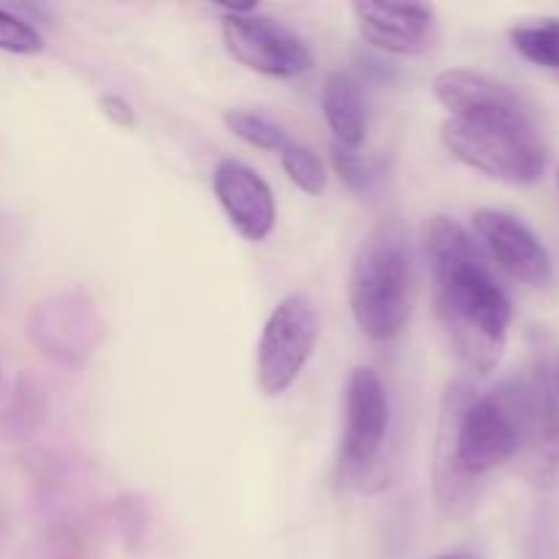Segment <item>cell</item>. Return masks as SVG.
I'll list each match as a JSON object with an SVG mask.
<instances>
[{
	"label": "cell",
	"instance_id": "obj_14",
	"mask_svg": "<svg viewBox=\"0 0 559 559\" xmlns=\"http://www.w3.org/2000/svg\"><path fill=\"white\" fill-rule=\"evenodd\" d=\"M511 44L530 63L559 69V20H538L511 27Z\"/></svg>",
	"mask_w": 559,
	"mask_h": 559
},
{
	"label": "cell",
	"instance_id": "obj_4",
	"mask_svg": "<svg viewBox=\"0 0 559 559\" xmlns=\"http://www.w3.org/2000/svg\"><path fill=\"white\" fill-rule=\"evenodd\" d=\"M442 142L453 158L500 183L530 186L546 173V145L530 107L448 118Z\"/></svg>",
	"mask_w": 559,
	"mask_h": 559
},
{
	"label": "cell",
	"instance_id": "obj_13",
	"mask_svg": "<svg viewBox=\"0 0 559 559\" xmlns=\"http://www.w3.org/2000/svg\"><path fill=\"white\" fill-rule=\"evenodd\" d=\"M322 115L333 131L336 145L358 151L369 129L364 85L347 71H331L322 85Z\"/></svg>",
	"mask_w": 559,
	"mask_h": 559
},
{
	"label": "cell",
	"instance_id": "obj_19",
	"mask_svg": "<svg viewBox=\"0 0 559 559\" xmlns=\"http://www.w3.org/2000/svg\"><path fill=\"white\" fill-rule=\"evenodd\" d=\"M0 49L11 55H38L44 49V36L25 16L0 5Z\"/></svg>",
	"mask_w": 559,
	"mask_h": 559
},
{
	"label": "cell",
	"instance_id": "obj_23",
	"mask_svg": "<svg viewBox=\"0 0 559 559\" xmlns=\"http://www.w3.org/2000/svg\"><path fill=\"white\" fill-rule=\"evenodd\" d=\"M557 186H559V169H557Z\"/></svg>",
	"mask_w": 559,
	"mask_h": 559
},
{
	"label": "cell",
	"instance_id": "obj_7",
	"mask_svg": "<svg viewBox=\"0 0 559 559\" xmlns=\"http://www.w3.org/2000/svg\"><path fill=\"white\" fill-rule=\"evenodd\" d=\"M222 38L235 63L262 76L293 80L314 63L309 44L284 22L260 14V9L249 14H224Z\"/></svg>",
	"mask_w": 559,
	"mask_h": 559
},
{
	"label": "cell",
	"instance_id": "obj_20",
	"mask_svg": "<svg viewBox=\"0 0 559 559\" xmlns=\"http://www.w3.org/2000/svg\"><path fill=\"white\" fill-rule=\"evenodd\" d=\"M98 107H102V112L107 115L115 126H120V129H134L136 126L134 107H131L123 96H118V93H104V96L98 98Z\"/></svg>",
	"mask_w": 559,
	"mask_h": 559
},
{
	"label": "cell",
	"instance_id": "obj_1",
	"mask_svg": "<svg viewBox=\"0 0 559 559\" xmlns=\"http://www.w3.org/2000/svg\"><path fill=\"white\" fill-rule=\"evenodd\" d=\"M424 251L440 325L459 358L486 374L500 364L513 320L506 289L491 276L473 235L451 216L424 224Z\"/></svg>",
	"mask_w": 559,
	"mask_h": 559
},
{
	"label": "cell",
	"instance_id": "obj_11",
	"mask_svg": "<svg viewBox=\"0 0 559 559\" xmlns=\"http://www.w3.org/2000/svg\"><path fill=\"white\" fill-rule=\"evenodd\" d=\"M366 41L385 55H424L435 47V9L424 3H353Z\"/></svg>",
	"mask_w": 559,
	"mask_h": 559
},
{
	"label": "cell",
	"instance_id": "obj_2",
	"mask_svg": "<svg viewBox=\"0 0 559 559\" xmlns=\"http://www.w3.org/2000/svg\"><path fill=\"white\" fill-rule=\"evenodd\" d=\"M522 437V377L473 393L451 382L435 442V497L448 516H464L480 500L486 475L513 462Z\"/></svg>",
	"mask_w": 559,
	"mask_h": 559
},
{
	"label": "cell",
	"instance_id": "obj_3",
	"mask_svg": "<svg viewBox=\"0 0 559 559\" xmlns=\"http://www.w3.org/2000/svg\"><path fill=\"white\" fill-rule=\"evenodd\" d=\"M413 254L407 233L385 218L360 240L349 267V309L355 325L371 342H393L409 320Z\"/></svg>",
	"mask_w": 559,
	"mask_h": 559
},
{
	"label": "cell",
	"instance_id": "obj_5",
	"mask_svg": "<svg viewBox=\"0 0 559 559\" xmlns=\"http://www.w3.org/2000/svg\"><path fill=\"white\" fill-rule=\"evenodd\" d=\"M320 338V320L309 295L278 300L257 344V385L265 396H282L309 364Z\"/></svg>",
	"mask_w": 559,
	"mask_h": 559
},
{
	"label": "cell",
	"instance_id": "obj_12",
	"mask_svg": "<svg viewBox=\"0 0 559 559\" xmlns=\"http://www.w3.org/2000/svg\"><path fill=\"white\" fill-rule=\"evenodd\" d=\"M437 102L451 112V118H467V115L508 112V109H527L522 93L513 91L506 82L473 69H448L440 71L431 82Z\"/></svg>",
	"mask_w": 559,
	"mask_h": 559
},
{
	"label": "cell",
	"instance_id": "obj_6",
	"mask_svg": "<svg viewBox=\"0 0 559 559\" xmlns=\"http://www.w3.org/2000/svg\"><path fill=\"white\" fill-rule=\"evenodd\" d=\"M391 424V402L385 382L369 366H355L344 388V429H342V478L364 489L371 478Z\"/></svg>",
	"mask_w": 559,
	"mask_h": 559
},
{
	"label": "cell",
	"instance_id": "obj_9",
	"mask_svg": "<svg viewBox=\"0 0 559 559\" xmlns=\"http://www.w3.org/2000/svg\"><path fill=\"white\" fill-rule=\"evenodd\" d=\"M473 227L480 243L491 254V260L527 287H549L555 276V265L546 251L544 240L513 213L506 211H478L473 216Z\"/></svg>",
	"mask_w": 559,
	"mask_h": 559
},
{
	"label": "cell",
	"instance_id": "obj_22",
	"mask_svg": "<svg viewBox=\"0 0 559 559\" xmlns=\"http://www.w3.org/2000/svg\"><path fill=\"white\" fill-rule=\"evenodd\" d=\"M0 399H9V393H3V364H0Z\"/></svg>",
	"mask_w": 559,
	"mask_h": 559
},
{
	"label": "cell",
	"instance_id": "obj_8",
	"mask_svg": "<svg viewBox=\"0 0 559 559\" xmlns=\"http://www.w3.org/2000/svg\"><path fill=\"white\" fill-rule=\"evenodd\" d=\"M513 467L535 489H559V402L546 374L522 377V437Z\"/></svg>",
	"mask_w": 559,
	"mask_h": 559
},
{
	"label": "cell",
	"instance_id": "obj_18",
	"mask_svg": "<svg viewBox=\"0 0 559 559\" xmlns=\"http://www.w3.org/2000/svg\"><path fill=\"white\" fill-rule=\"evenodd\" d=\"M333 167H336L342 183H347L358 194H369L377 186V180H380V167L371 158H366L358 151L336 145V142H333Z\"/></svg>",
	"mask_w": 559,
	"mask_h": 559
},
{
	"label": "cell",
	"instance_id": "obj_16",
	"mask_svg": "<svg viewBox=\"0 0 559 559\" xmlns=\"http://www.w3.org/2000/svg\"><path fill=\"white\" fill-rule=\"evenodd\" d=\"M224 126H227L238 140H243L246 145L260 147V151H282L289 142L287 131H284L282 126L273 123L265 115L249 112V109H227V112H224Z\"/></svg>",
	"mask_w": 559,
	"mask_h": 559
},
{
	"label": "cell",
	"instance_id": "obj_21",
	"mask_svg": "<svg viewBox=\"0 0 559 559\" xmlns=\"http://www.w3.org/2000/svg\"><path fill=\"white\" fill-rule=\"evenodd\" d=\"M437 559H478L475 555H467V551H451V555H442Z\"/></svg>",
	"mask_w": 559,
	"mask_h": 559
},
{
	"label": "cell",
	"instance_id": "obj_17",
	"mask_svg": "<svg viewBox=\"0 0 559 559\" xmlns=\"http://www.w3.org/2000/svg\"><path fill=\"white\" fill-rule=\"evenodd\" d=\"M278 158H282V167L284 173H287V178L293 180L300 191H306V194L311 197L325 191V164H322V158L317 156L309 145L289 140L287 145L278 151Z\"/></svg>",
	"mask_w": 559,
	"mask_h": 559
},
{
	"label": "cell",
	"instance_id": "obj_15",
	"mask_svg": "<svg viewBox=\"0 0 559 559\" xmlns=\"http://www.w3.org/2000/svg\"><path fill=\"white\" fill-rule=\"evenodd\" d=\"M36 388L25 374L16 380L14 391L0 409V435L3 440H25L38 426V399Z\"/></svg>",
	"mask_w": 559,
	"mask_h": 559
},
{
	"label": "cell",
	"instance_id": "obj_10",
	"mask_svg": "<svg viewBox=\"0 0 559 559\" xmlns=\"http://www.w3.org/2000/svg\"><path fill=\"white\" fill-rule=\"evenodd\" d=\"M213 194L240 238L260 243L276 227V197L249 164L222 158L213 169Z\"/></svg>",
	"mask_w": 559,
	"mask_h": 559
}]
</instances>
